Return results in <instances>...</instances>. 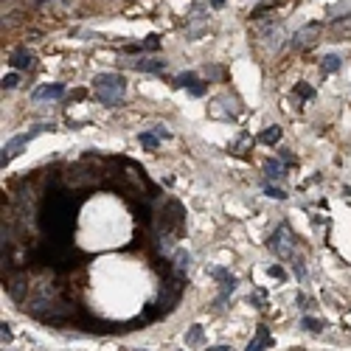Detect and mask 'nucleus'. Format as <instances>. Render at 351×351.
<instances>
[{
    "label": "nucleus",
    "instance_id": "nucleus-1",
    "mask_svg": "<svg viewBox=\"0 0 351 351\" xmlns=\"http://www.w3.org/2000/svg\"><path fill=\"white\" fill-rule=\"evenodd\" d=\"M40 230L51 242H68L76 222V205L65 191H53L40 205Z\"/></svg>",
    "mask_w": 351,
    "mask_h": 351
},
{
    "label": "nucleus",
    "instance_id": "nucleus-2",
    "mask_svg": "<svg viewBox=\"0 0 351 351\" xmlns=\"http://www.w3.org/2000/svg\"><path fill=\"white\" fill-rule=\"evenodd\" d=\"M124 90H127V82L121 73H99L93 79V93L101 104L107 107H118L124 101Z\"/></svg>",
    "mask_w": 351,
    "mask_h": 351
},
{
    "label": "nucleus",
    "instance_id": "nucleus-3",
    "mask_svg": "<svg viewBox=\"0 0 351 351\" xmlns=\"http://www.w3.org/2000/svg\"><path fill=\"white\" fill-rule=\"evenodd\" d=\"M45 129H53V127H37V129H31V132H23V135H14V138H11V141H9V144H6V146H3V154H0V166H3V169H6V166H9V163H11V160H14V158H17V154H20V152H23V146H26V144H28V141H31V138H34V135H40V132H45Z\"/></svg>",
    "mask_w": 351,
    "mask_h": 351
},
{
    "label": "nucleus",
    "instance_id": "nucleus-4",
    "mask_svg": "<svg viewBox=\"0 0 351 351\" xmlns=\"http://www.w3.org/2000/svg\"><path fill=\"white\" fill-rule=\"evenodd\" d=\"M183 217H186V211H183V205L177 200H169L166 202V208L160 211V219H158V225L163 230H180L183 228Z\"/></svg>",
    "mask_w": 351,
    "mask_h": 351
},
{
    "label": "nucleus",
    "instance_id": "nucleus-5",
    "mask_svg": "<svg viewBox=\"0 0 351 351\" xmlns=\"http://www.w3.org/2000/svg\"><path fill=\"white\" fill-rule=\"evenodd\" d=\"M270 247L276 250L278 259H292V239H289V230H287V225H281V228L272 233V242H270Z\"/></svg>",
    "mask_w": 351,
    "mask_h": 351
},
{
    "label": "nucleus",
    "instance_id": "nucleus-6",
    "mask_svg": "<svg viewBox=\"0 0 351 351\" xmlns=\"http://www.w3.org/2000/svg\"><path fill=\"white\" fill-rule=\"evenodd\" d=\"M318 34H320V23H306L303 28H298V31H295L292 45H295V48H306V45L312 43Z\"/></svg>",
    "mask_w": 351,
    "mask_h": 351
},
{
    "label": "nucleus",
    "instance_id": "nucleus-7",
    "mask_svg": "<svg viewBox=\"0 0 351 351\" xmlns=\"http://www.w3.org/2000/svg\"><path fill=\"white\" fill-rule=\"evenodd\" d=\"M272 343L276 340H272L270 329H267V326H259V329H256V337L247 343V351H264V348H270Z\"/></svg>",
    "mask_w": 351,
    "mask_h": 351
},
{
    "label": "nucleus",
    "instance_id": "nucleus-8",
    "mask_svg": "<svg viewBox=\"0 0 351 351\" xmlns=\"http://www.w3.org/2000/svg\"><path fill=\"white\" fill-rule=\"evenodd\" d=\"M174 87H188V90L194 93V96H202L205 93V87L197 85V76L188 70V73H180V76H174Z\"/></svg>",
    "mask_w": 351,
    "mask_h": 351
},
{
    "label": "nucleus",
    "instance_id": "nucleus-9",
    "mask_svg": "<svg viewBox=\"0 0 351 351\" xmlns=\"http://www.w3.org/2000/svg\"><path fill=\"white\" fill-rule=\"evenodd\" d=\"M332 34H335V40H351V14L332 23Z\"/></svg>",
    "mask_w": 351,
    "mask_h": 351
},
{
    "label": "nucleus",
    "instance_id": "nucleus-10",
    "mask_svg": "<svg viewBox=\"0 0 351 351\" xmlns=\"http://www.w3.org/2000/svg\"><path fill=\"white\" fill-rule=\"evenodd\" d=\"M31 65H34L31 51L20 48V51H14V53H11V68H17V70H28Z\"/></svg>",
    "mask_w": 351,
    "mask_h": 351
},
{
    "label": "nucleus",
    "instance_id": "nucleus-11",
    "mask_svg": "<svg viewBox=\"0 0 351 351\" xmlns=\"http://www.w3.org/2000/svg\"><path fill=\"white\" fill-rule=\"evenodd\" d=\"M62 93H65L62 85H43V87H37V90L31 93V99L34 101H40V99H59Z\"/></svg>",
    "mask_w": 351,
    "mask_h": 351
},
{
    "label": "nucleus",
    "instance_id": "nucleus-12",
    "mask_svg": "<svg viewBox=\"0 0 351 351\" xmlns=\"http://www.w3.org/2000/svg\"><path fill=\"white\" fill-rule=\"evenodd\" d=\"M135 68H138L141 73H160V70L166 68V62H163V59H138Z\"/></svg>",
    "mask_w": 351,
    "mask_h": 351
},
{
    "label": "nucleus",
    "instance_id": "nucleus-13",
    "mask_svg": "<svg viewBox=\"0 0 351 351\" xmlns=\"http://www.w3.org/2000/svg\"><path fill=\"white\" fill-rule=\"evenodd\" d=\"M343 65V56H337V53H326L323 59H320V70L323 73H337Z\"/></svg>",
    "mask_w": 351,
    "mask_h": 351
},
{
    "label": "nucleus",
    "instance_id": "nucleus-14",
    "mask_svg": "<svg viewBox=\"0 0 351 351\" xmlns=\"http://www.w3.org/2000/svg\"><path fill=\"white\" fill-rule=\"evenodd\" d=\"M259 141H261V144H267V146H276L278 141H281V127H267L264 132L259 135Z\"/></svg>",
    "mask_w": 351,
    "mask_h": 351
},
{
    "label": "nucleus",
    "instance_id": "nucleus-15",
    "mask_svg": "<svg viewBox=\"0 0 351 351\" xmlns=\"http://www.w3.org/2000/svg\"><path fill=\"white\" fill-rule=\"evenodd\" d=\"M188 264H191V253H188V250H177L174 253V272H180V276H183V272L188 270Z\"/></svg>",
    "mask_w": 351,
    "mask_h": 351
},
{
    "label": "nucleus",
    "instance_id": "nucleus-16",
    "mask_svg": "<svg viewBox=\"0 0 351 351\" xmlns=\"http://www.w3.org/2000/svg\"><path fill=\"white\" fill-rule=\"evenodd\" d=\"M264 174L272 177V180L284 177V163H281V160H267V163H264Z\"/></svg>",
    "mask_w": 351,
    "mask_h": 351
},
{
    "label": "nucleus",
    "instance_id": "nucleus-17",
    "mask_svg": "<svg viewBox=\"0 0 351 351\" xmlns=\"http://www.w3.org/2000/svg\"><path fill=\"white\" fill-rule=\"evenodd\" d=\"M202 343V326H191L186 335V346H200Z\"/></svg>",
    "mask_w": 351,
    "mask_h": 351
},
{
    "label": "nucleus",
    "instance_id": "nucleus-18",
    "mask_svg": "<svg viewBox=\"0 0 351 351\" xmlns=\"http://www.w3.org/2000/svg\"><path fill=\"white\" fill-rule=\"evenodd\" d=\"M138 141L146 146V149H158V135H154V132H141Z\"/></svg>",
    "mask_w": 351,
    "mask_h": 351
},
{
    "label": "nucleus",
    "instance_id": "nucleus-19",
    "mask_svg": "<svg viewBox=\"0 0 351 351\" xmlns=\"http://www.w3.org/2000/svg\"><path fill=\"white\" fill-rule=\"evenodd\" d=\"M295 96H301L303 101H309V99L315 96V90L309 85H303V82H298V85H295Z\"/></svg>",
    "mask_w": 351,
    "mask_h": 351
},
{
    "label": "nucleus",
    "instance_id": "nucleus-20",
    "mask_svg": "<svg viewBox=\"0 0 351 351\" xmlns=\"http://www.w3.org/2000/svg\"><path fill=\"white\" fill-rule=\"evenodd\" d=\"M301 326H303V329H306V332H320V329H323V320L303 318V320H301Z\"/></svg>",
    "mask_w": 351,
    "mask_h": 351
},
{
    "label": "nucleus",
    "instance_id": "nucleus-21",
    "mask_svg": "<svg viewBox=\"0 0 351 351\" xmlns=\"http://www.w3.org/2000/svg\"><path fill=\"white\" fill-rule=\"evenodd\" d=\"M141 48H144V51H158V48H160V40H158V34H149V37H146L144 43H141Z\"/></svg>",
    "mask_w": 351,
    "mask_h": 351
},
{
    "label": "nucleus",
    "instance_id": "nucleus-22",
    "mask_svg": "<svg viewBox=\"0 0 351 351\" xmlns=\"http://www.w3.org/2000/svg\"><path fill=\"white\" fill-rule=\"evenodd\" d=\"M267 272H270V278H278V281H284V278H287V270H284V267H278V264H272Z\"/></svg>",
    "mask_w": 351,
    "mask_h": 351
},
{
    "label": "nucleus",
    "instance_id": "nucleus-23",
    "mask_svg": "<svg viewBox=\"0 0 351 351\" xmlns=\"http://www.w3.org/2000/svg\"><path fill=\"white\" fill-rule=\"evenodd\" d=\"M17 73H9V76H3V90H11V87H17Z\"/></svg>",
    "mask_w": 351,
    "mask_h": 351
},
{
    "label": "nucleus",
    "instance_id": "nucleus-24",
    "mask_svg": "<svg viewBox=\"0 0 351 351\" xmlns=\"http://www.w3.org/2000/svg\"><path fill=\"white\" fill-rule=\"evenodd\" d=\"M267 197H276V200H287V194H284L281 188H276V186H267Z\"/></svg>",
    "mask_w": 351,
    "mask_h": 351
},
{
    "label": "nucleus",
    "instance_id": "nucleus-25",
    "mask_svg": "<svg viewBox=\"0 0 351 351\" xmlns=\"http://www.w3.org/2000/svg\"><path fill=\"white\" fill-rule=\"evenodd\" d=\"M0 337H3V343H9V340H11V326H9V323L0 326Z\"/></svg>",
    "mask_w": 351,
    "mask_h": 351
},
{
    "label": "nucleus",
    "instance_id": "nucleus-26",
    "mask_svg": "<svg viewBox=\"0 0 351 351\" xmlns=\"http://www.w3.org/2000/svg\"><path fill=\"white\" fill-rule=\"evenodd\" d=\"M154 135H158V138H169V129H163V127H154Z\"/></svg>",
    "mask_w": 351,
    "mask_h": 351
},
{
    "label": "nucleus",
    "instance_id": "nucleus-27",
    "mask_svg": "<svg viewBox=\"0 0 351 351\" xmlns=\"http://www.w3.org/2000/svg\"><path fill=\"white\" fill-rule=\"evenodd\" d=\"M208 351H230L228 346H213V348H208Z\"/></svg>",
    "mask_w": 351,
    "mask_h": 351
},
{
    "label": "nucleus",
    "instance_id": "nucleus-28",
    "mask_svg": "<svg viewBox=\"0 0 351 351\" xmlns=\"http://www.w3.org/2000/svg\"><path fill=\"white\" fill-rule=\"evenodd\" d=\"M211 3H213V6H222V3H225V0H211Z\"/></svg>",
    "mask_w": 351,
    "mask_h": 351
}]
</instances>
